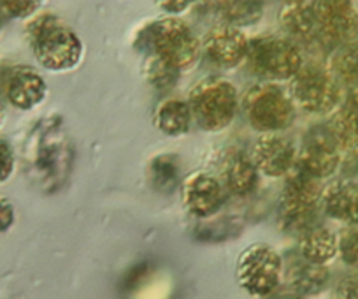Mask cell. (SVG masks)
Segmentation results:
<instances>
[{
	"instance_id": "obj_3",
	"label": "cell",
	"mask_w": 358,
	"mask_h": 299,
	"mask_svg": "<svg viewBox=\"0 0 358 299\" xmlns=\"http://www.w3.org/2000/svg\"><path fill=\"white\" fill-rule=\"evenodd\" d=\"M194 122L208 132H218L234 122L237 113V88L223 78H206L188 94Z\"/></svg>"
},
{
	"instance_id": "obj_23",
	"label": "cell",
	"mask_w": 358,
	"mask_h": 299,
	"mask_svg": "<svg viewBox=\"0 0 358 299\" xmlns=\"http://www.w3.org/2000/svg\"><path fill=\"white\" fill-rule=\"evenodd\" d=\"M179 74H181L179 69H176L174 65H171L158 55H148L146 62H144V76H146L148 83L160 92L171 90L178 81Z\"/></svg>"
},
{
	"instance_id": "obj_31",
	"label": "cell",
	"mask_w": 358,
	"mask_h": 299,
	"mask_svg": "<svg viewBox=\"0 0 358 299\" xmlns=\"http://www.w3.org/2000/svg\"><path fill=\"white\" fill-rule=\"evenodd\" d=\"M4 120H6V106L4 102H2V99H0V127H2Z\"/></svg>"
},
{
	"instance_id": "obj_25",
	"label": "cell",
	"mask_w": 358,
	"mask_h": 299,
	"mask_svg": "<svg viewBox=\"0 0 358 299\" xmlns=\"http://www.w3.org/2000/svg\"><path fill=\"white\" fill-rule=\"evenodd\" d=\"M339 256L346 266L358 271V225L343 232L339 238Z\"/></svg>"
},
{
	"instance_id": "obj_30",
	"label": "cell",
	"mask_w": 358,
	"mask_h": 299,
	"mask_svg": "<svg viewBox=\"0 0 358 299\" xmlns=\"http://www.w3.org/2000/svg\"><path fill=\"white\" fill-rule=\"evenodd\" d=\"M158 6L164 8L167 13L178 15V13L187 11V8H190V2H187V0H181V2H178V0H165V2H160Z\"/></svg>"
},
{
	"instance_id": "obj_22",
	"label": "cell",
	"mask_w": 358,
	"mask_h": 299,
	"mask_svg": "<svg viewBox=\"0 0 358 299\" xmlns=\"http://www.w3.org/2000/svg\"><path fill=\"white\" fill-rule=\"evenodd\" d=\"M220 6V13L225 18V22L232 27H248L255 25L264 16L265 6L262 2H255V0H237V2H222Z\"/></svg>"
},
{
	"instance_id": "obj_12",
	"label": "cell",
	"mask_w": 358,
	"mask_h": 299,
	"mask_svg": "<svg viewBox=\"0 0 358 299\" xmlns=\"http://www.w3.org/2000/svg\"><path fill=\"white\" fill-rule=\"evenodd\" d=\"M251 159L260 174L281 178L295 167L297 150L288 137L280 134H262L251 148Z\"/></svg>"
},
{
	"instance_id": "obj_7",
	"label": "cell",
	"mask_w": 358,
	"mask_h": 299,
	"mask_svg": "<svg viewBox=\"0 0 358 299\" xmlns=\"http://www.w3.org/2000/svg\"><path fill=\"white\" fill-rule=\"evenodd\" d=\"M283 257L267 243H253L239 253L236 263V280L246 294L267 298L281 284Z\"/></svg>"
},
{
	"instance_id": "obj_21",
	"label": "cell",
	"mask_w": 358,
	"mask_h": 299,
	"mask_svg": "<svg viewBox=\"0 0 358 299\" xmlns=\"http://www.w3.org/2000/svg\"><path fill=\"white\" fill-rule=\"evenodd\" d=\"M329 71L343 90H358V41L336 48L329 60Z\"/></svg>"
},
{
	"instance_id": "obj_16",
	"label": "cell",
	"mask_w": 358,
	"mask_h": 299,
	"mask_svg": "<svg viewBox=\"0 0 358 299\" xmlns=\"http://www.w3.org/2000/svg\"><path fill=\"white\" fill-rule=\"evenodd\" d=\"M320 208L327 216L346 223L350 228L358 225V181L337 180L323 187Z\"/></svg>"
},
{
	"instance_id": "obj_20",
	"label": "cell",
	"mask_w": 358,
	"mask_h": 299,
	"mask_svg": "<svg viewBox=\"0 0 358 299\" xmlns=\"http://www.w3.org/2000/svg\"><path fill=\"white\" fill-rule=\"evenodd\" d=\"M288 281L294 288V294L308 298L325 291L330 281V271L327 266L306 263L299 257L297 263L292 264L288 270Z\"/></svg>"
},
{
	"instance_id": "obj_9",
	"label": "cell",
	"mask_w": 358,
	"mask_h": 299,
	"mask_svg": "<svg viewBox=\"0 0 358 299\" xmlns=\"http://www.w3.org/2000/svg\"><path fill=\"white\" fill-rule=\"evenodd\" d=\"M316 23L323 46L339 48L358 41V9L346 0L315 2Z\"/></svg>"
},
{
	"instance_id": "obj_10",
	"label": "cell",
	"mask_w": 358,
	"mask_h": 299,
	"mask_svg": "<svg viewBox=\"0 0 358 299\" xmlns=\"http://www.w3.org/2000/svg\"><path fill=\"white\" fill-rule=\"evenodd\" d=\"M341 153L343 152L329 127H315L306 134L295 166L322 181L323 178H330L339 169Z\"/></svg>"
},
{
	"instance_id": "obj_27",
	"label": "cell",
	"mask_w": 358,
	"mask_h": 299,
	"mask_svg": "<svg viewBox=\"0 0 358 299\" xmlns=\"http://www.w3.org/2000/svg\"><path fill=\"white\" fill-rule=\"evenodd\" d=\"M15 152L6 139H0V183L8 181L15 173Z\"/></svg>"
},
{
	"instance_id": "obj_19",
	"label": "cell",
	"mask_w": 358,
	"mask_h": 299,
	"mask_svg": "<svg viewBox=\"0 0 358 299\" xmlns=\"http://www.w3.org/2000/svg\"><path fill=\"white\" fill-rule=\"evenodd\" d=\"M194 116L187 101L169 97L157 106L153 113V123L158 132L169 137H179L190 130Z\"/></svg>"
},
{
	"instance_id": "obj_13",
	"label": "cell",
	"mask_w": 358,
	"mask_h": 299,
	"mask_svg": "<svg viewBox=\"0 0 358 299\" xmlns=\"http://www.w3.org/2000/svg\"><path fill=\"white\" fill-rule=\"evenodd\" d=\"M202 48L213 64L220 67H237L246 60L250 39L237 27L222 23L206 34Z\"/></svg>"
},
{
	"instance_id": "obj_17",
	"label": "cell",
	"mask_w": 358,
	"mask_h": 299,
	"mask_svg": "<svg viewBox=\"0 0 358 299\" xmlns=\"http://www.w3.org/2000/svg\"><path fill=\"white\" fill-rule=\"evenodd\" d=\"M299 257L306 263L327 266L339 256V236L327 225H313L299 235Z\"/></svg>"
},
{
	"instance_id": "obj_11",
	"label": "cell",
	"mask_w": 358,
	"mask_h": 299,
	"mask_svg": "<svg viewBox=\"0 0 358 299\" xmlns=\"http://www.w3.org/2000/svg\"><path fill=\"white\" fill-rule=\"evenodd\" d=\"M183 206L197 218H209L222 209L225 188L222 181L206 171H194L179 185Z\"/></svg>"
},
{
	"instance_id": "obj_2",
	"label": "cell",
	"mask_w": 358,
	"mask_h": 299,
	"mask_svg": "<svg viewBox=\"0 0 358 299\" xmlns=\"http://www.w3.org/2000/svg\"><path fill=\"white\" fill-rule=\"evenodd\" d=\"M137 48L158 55L179 71L190 69L201 57V41L188 23L176 16L148 23L137 36Z\"/></svg>"
},
{
	"instance_id": "obj_5",
	"label": "cell",
	"mask_w": 358,
	"mask_h": 299,
	"mask_svg": "<svg viewBox=\"0 0 358 299\" xmlns=\"http://www.w3.org/2000/svg\"><path fill=\"white\" fill-rule=\"evenodd\" d=\"M322 181L295 166L287 174L281 192V228L301 235L306 229L316 225L315 220L322 202Z\"/></svg>"
},
{
	"instance_id": "obj_32",
	"label": "cell",
	"mask_w": 358,
	"mask_h": 299,
	"mask_svg": "<svg viewBox=\"0 0 358 299\" xmlns=\"http://www.w3.org/2000/svg\"><path fill=\"white\" fill-rule=\"evenodd\" d=\"M280 299H306V298H302V295H297V294H287Z\"/></svg>"
},
{
	"instance_id": "obj_8",
	"label": "cell",
	"mask_w": 358,
	"mask_h": 299,
	"mask_svg": "<svg viewBox=\"0 0 358 299\" xmlns=\"http://www.w3.org/2000/svg\"><path fill=\"white\" fill-rule=\"evenodd\" d=\"M246 62L253 72L278 81L292 80L304 65L299 44L274 34L250 39Z\"/></svg>"
},
{
	"instance_id": "obj_24",
	"label": "cell",
	"mask_w": 358,
	"mask_h": 299,
	"mask_svg": "<svg viewBox=\"0 0 358 299\" xmlns=\"http://www.w3.org/2000/svg\"><path fill=\"white\" fill-rule=\"evenodd\" d=\"M151 183L157 190L171 192L179 183L178 159L172 155H160L151 160Z\"/></svg>"
},
{
	"instance_id": "obj_29",
	"label": "cell",
	"mask_w": 358,
	"mask_h": 299,
	"mask_svg": "<svg viewBox=\"0 0 358 299\" xmlns=\"http://www.w3.org/2000/svg\"><path fill=\"white\" fill-rule=\"evenodd\" d=\"M15 206L8 197L0 195V232H6L15 223Z\"/></svg>"
},
{
	"instance_id": "obj_18",
	"label": "cell",
	"mask_w": 358,
	"mask_h": 299,
	"mask_svg": "<svg viewBox=\"0 0 358 299\" xmlns=\"http://www.w3.org/2000/svg\"><path fill=\"white\" fill-rule=\"evenodd\" d=\"M280 22L283 30L287 32L288 39L299 43H320L318 23H316L315 2H290L283 8L280 15Z\"/></svg>"
},
{
	"instance_id": "obj_28",
	"label": "cell",
	"mask_w": 358,
	"mask_h": 299,
	"mask_svg": "<svg viewBox=\"0 0 358 299\" xmlns=\"http://www.w3.org/2000/svg\"><path fill=\"white\" fill-rule=\"evenodd\" d=\"M334 299H358V273L346 274L337 281Z\"/></svg>"
},
{
	"instance_id": "obj_14",
	"label": "cell",
	"mask_w": 358,
	"mask_h": 299,
	"mask_svg": "<svg viewBox=\"0 0 358 299\" xmlns=\"http://www.w3.org/2000/svg\"><path fill=\"white\" fill-rule=\"evenodd\" d=\"M220 176H222V185L227 192L236 197H246V195L253 194L257 188L260 173H258L250 153L232 148L222 157Z\"/></svg>"
},
{
	"instance_id": "obj_1",
	"label": "cell",
	"mask_w": 358,
	"mask_h": 299,
	"mask_svg": "<svg viewBox=\"0 0 358 299\" xmlns=\"http://www.w3.org/2000/svg\"><path fill=\"white\" fill-rule=\"evenodd\" d=\"M27 37L36 60L48 71H71L81 62L83 41L60 16H36L27 23Z\"/></svg>"
},
{
	"instance_id": "obj_15",
	"label": "cell",
	"mask_w": 358,
	"mask_h": 299,
	"mask_svg": "<svg viewBox=\"0 0 358 299\" xmlns=\"http://www.w3.org/2000/svg\"><path fill=\"white\" fill-rule=\"evenodd\" d=\"M48 85L39 71L20 65L11 71L6 81V97L9 104L22 111L37 108L46 99Z\"/></svg>"
},
{
	"instance_id": "obj_4",
	"label": "cell",
	"mask_w": 358,
	"mask_h": 299,
	"mask_svg": "<svg viewBox=\"0 0 358 299\" xmlns=\"http://www.w3.org/2000/svg\"><path fill=\"white\" fill-rule=\"evenodd\" d=\"M248 123L262 134H280L294 125L295 104L290 95L274 83H258L243 97Z\"/></svg>"
},
{
	"instance_id": "obj_33",
	"label": "cell",
	"mask_w": 358,
	"mask_h": 299,
	"mask_svg": "<svg viewBox=\"0 0 358 299\" xmlns=\"http://www.w3.org/2000/svg\"><path fill=\"white\" fill-rule=\"evenodd\" d=\"M2 27H4V15L0 13V30H2Z\"/></svg>"
},
{
	"instance_id": "obj_6",
	"label": "cell",
	"mask_w": 358,
	"mask_h": 299,
	"mask_svg": "<svg viewBox=\"0 0 358 299\" xmlns=\"http://www.w3.org/2000/svg\"><path fill=\"white\" fill-rule=\"evenodd\" d=\"M343 88L325 65L309 62L292 78L290 97L295 108L313 115H330L343 104Z\"/></svg>"
},
{
	"instance_id": "obj_26",
	"label": "cell",
	"mask_w": 358,
	"mask_h": 299,
	"mask_svg": "<svg viewBox=\"0 0 358 299\" xmlns=\"http://www.w3.org/2000/svg\"><path fill=\"white\" fill-rule=\"evenodd\" d=\"M41 8V2L36 0H2L0 2V13L9 18H30L36 15L37 9Z\"/></svg>"
}]
</instances>
